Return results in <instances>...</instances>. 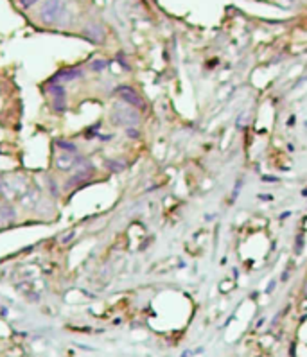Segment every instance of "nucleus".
<instances>
[{"label":"nucleus","instance_id":"3","mask_svg":"<svg viewBox=\"0 0 307 357\" xmlns=\"http://www.w3.org/2000/svg\"><path fill=\"white\" fill-rule=\"evenodd\" d=\"M83 33H84V36L90 41H94V43H99V41L104 40V29H102L101 24H97V22H90L84 27Z\"/></svg>","mask_w":307,"mask_h":357},{"label":"nucleus","instance_id":"7","mask_svg":"<svg viewBox=\"0 0 307 357\" xmlns=\"http://www.w3.org/2000/svg\"><path fill=\"white\" fill-rule=\"evenodd\" d=\"M52 108H54L56 111H65L67 109L65 97H52Z\"/></svg>","mask_w":307,"mask_h":357},{"label":"nucleus","instance_id":"8","mask_svg":"<svg viewBox=\"0 0 307 357\" xmlns=\"http://www.w3.org/2000/svg\"><path fill=\"white\" fill-rule=\"evenodd\" d=\"M58 162H59L58 165L61 169H69V167H72V165H74V158L72 157H59Z\"/></svg>","mask_w":307,"mask_h":357},{"label":"nucleus","instance_id":"5","mask_svg":"<svg viewBox=\"0 0 307 357\" xmlns=\"http://www.w3.org/2000/svg\"><path fill=\"white\" fill-rule=\"evenodd\" d=\"M128 119H131V122L137 121V115L129 108L122 109V111L114 113V122H117V124H122V122H129Z\"/></svg>","mask_w":307,"mask_h":357},{"label":"nucleus","instance_id":"9","mask_svg":"<svg viewBox=\"0 0 307 357\" xmlns=\"http://www.w3.org/2000/svg\"><path fill=\"white\" fill-rule=\"evenodd\" d=\"M108 66V63L104 61V59H95V61H92L90 69L95 70V72H99V70H104Z\"/></svg>","mask_w":307,"mask_h":357},{"label":"nucleus","instance_id":"6","mask_svg":"<svg viewBox=\"0 0 307 357\" xmlns=\"http://www.w3.org/2000/svg\"><path fill=\"white\" fill-rule=\"evenodd\" d=\"M58 147H61L65 153H72L76 154L77 153V146L74 142H67V140H58Z\"/></svg>","mask_w":307,"mask_h":357},{"label":"nucleus","instance_id":"10","mask_svg":"<svg viewBox=\"0 0 307 357\" xmlns=\"http://www.w3.org/2000/svg\"><path fill=\"white\" fill-rule=\"evenodd\" d=\"M38 0H20V6H22L24 9H27V8H31V6H34L36 4Z\"/></svg>","mask_w":307,"mask_h":357},{"label":"nucleus","instance_id":"1","mask_svg":"<svg viewBox=\"0 0 307 357\" xmlns=\"http://www.w3.org/2000/svg\"><path fill=\"white\" fill-rule=\"evenodd\" d=\"M67 11L65 0H45L40 9V18L43 24H54L59 18H63Z\"/></svg>","mask_w":307,"mask_h":357},{"label":"nucleus","instance_id":"11","mask_svg":"<svg viewBox=\"0 0 307 357\" xmlns=\"http://www.w3.org/2000/svg\"><path fill=\"white\" fill-rule=\"evenodd\" d=\"M126 133H128V137H131V139H137V137H139V131H137V129H126Z\"/></svg>","mask_w":307,"mask_h":357},{"label":"nucleus","instance_id":"4","mask_svg":"<svg viewBox=\"0 0 307 357\" xmlns=\"http://www.w3.org/2000/svg\"><path fill=\"white\" fill-rule=\"evenodd\" d=\"M117 92L122 95V99H124L126 102H129V106H135V108H144L142 99H140V95L137 94L135 90H131V88H128V86H121V88H117Z\"/></svg>","mask_w":307,"mask_h":357},{"label":"nucleus","instance_id":"2","mask_svg":"<svg viewBox=\"0 0 307 357\" xmlns=\"http://www.w3.org/2000/svg\"><path fill=\"white\" fill-rule=\"evenodd\" d=\"M79 77H83V69H79V66H74V69H63V70H59L58 74H54L51 83L61 84V83H67V81L79 79Z\"/></svg>","mask_w":307,"mask_h":357},{"label":"nucleus","instance_id":"12","mask_svg":"<svg viewBox=\"0 0 307 357\" xmlns=\"http://www.w3.org/2000/svg\"><path fill=\"white\" fill-rule=\"evenodd\" d=\"M303 293H305V296H307V280H305V284H303Z\"/></svg>","mask_w":307,"mask_h":357}]
</instances>
